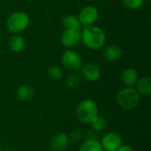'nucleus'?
<instances>
[{"label": "nucleus", "mask_w": 151, "mask_h": 151, "mask_svg": "<svg viewBox=\"0 0 151 151\" xmlns=\"http://www.w3.org/2000/svg\"><path fill=\"white\" fill-rule=\"evenodd\" d=\"M81 41L90 50L101 49L106 41L104 31L95 25L86 27L81 32Z\"/></svg>", "instance_id": "nucleus-1"}, {"label": "nucleus", "mask_w": 151, "mask_h": 151, "mask_svg": "<svg viewBox=\"0 0 151 151\" xmlns=\"http://www.w3.org/2000/svg\"><path fill=\"white\" fill-rule=\"evenodd\" d=\"M118 105L125 111L134 110L141 102V95L133 87H126L116 96Z\"/></svg>", "instance_id": "nucleus-2"}, {"label": "nucleus", "mask_w": 151, "mask_h": 151, "mask_svg": "<svg viewBox=\"0 0 151 151\" xmlns=\"http://www.w3.org/2000/svg\"><path fill=\"white\" fill-rule=\"evenodd\" d=\"M77 119L82 124H90L98 116V107L92 99H84L75 109Z\"/></svg>", "instance_id": "nucleus-3"}, {"label": "nucleus", "mask_w": 151, "mask_h": 151, "mask_svg": "<svg viewBox=\"0 0 151 151\" xmlns=\"http://www.w3.org/2000/svg\"><path fill=\"white\" fill-rule=\"evenodd\" d=\"M30 23L29 16L24 12H12L6 20V28L12 34H19L25 31Z\"/></svg>", "instance_id": "nucleus-4"}, {"label": "nucleus", "mask_w": 151, "mask_h": 151, "mask_svg": "<svg viewBox=\"0 0 151 151\" xmlns=\"http://www.w3.org/2000/svg\"><path fill=\"white\" fill-rule=\"evenodd\" d=\"M63 65L71 72H76L82 66V59L81 56L74 50H65L61 57Z\"/></svg>", "instance_id": "nucleus-5"}, {"label": "nucleus", "mask_w": 151, "mask_h": 151, "mask_svg": "<svg viewBox=\"0 0 151 151\" xmlns=\"http://www.w3.org/2000/svg\"><path fill=\"white\" fill-rule=\"evenodd\" d=\"M81 41V29L65 28L61 35V42L65 47L71 48L78 45Z\"/></svg>", "instance_id": "nucleus-6"}, {"label": "nucleus", "mask_w": 151, "mask_h": 151, "mask_svg": "<svg viewBox=\"0 0 151 151\" xmlns=\"http://www.w3.org/2000/svg\"><path fill=\"white\" fill-rule=\"evenodd\" d=\"M99 18V11L95 6H86L79 13L78 19L81 25L88 27L94 25Z\"/></svg>", "instance_id": "nucleus-7"}, {"label": "nucleus", "mask_w": 151, "mask_h": 151, "mask_svg": "<svg viewBox=\"0 0 151 151\" xmlns=\"http://www.w3.org/2000/svg\"><path fill=\"white\" fill-rule=\"evenodd\" d=\"M100 142L104 151H115L123 143L121 136L115 132L106 133Z\"/></svg>", "instance_id": "nucleus-8"}, {"label": "nucleus", "mask_w": 151, "mask_h": 151, "mask_svg": "<svg viewBox=\"0 0 151 151\" xmlns=\"http://www.w3.org/2000/svg\"><path fill=\"white\" fill-rule=\"evenodd\" d=\"M81 76L90 82H95L101 78L102 70L97 65L88 63L81 67Z\"/></svg>", "instance_id": "nucleus-9"}, {"label": "nucleus", "mask_w": 151, "mask_h": 151, "mask_svg": "<svg viewBox=\"0 0 151 151\" xmlns=\"http://www.w3.org/2000/svg\"><path fill=\"white\" fill-rule=\"evenodd\" d=\"M70 140L68 134L59 133L54 135L50 141V148L54 151H65L69 146Z\"/></svg>", "instance_id": "nucleus-10"}, {"label": "nucleus", "mask_w": 151, "mask_h": 151, "mask_svg": "<svg viewBox=\"0 0 151 151\" xmlns=\"http://www.w3.org/2000/svg\"><path fill=\"white\" fill-rule=\"evenodd\" d=\"M123 54L122 49L116 44H111L107 46L103 51V57L105 60L113 62L119 60Z\"/></svg>", "instance_id": "nucleus-11"}, {"label": "nucleus", "mask_w": 151, "mask_h": 151, "mask_svg": "<svg viewBox=\"0 0 151 151\" xmlns=\"http://www.w3.org/2000/svg\"><path fill=\"white\" fill-rule=\"evenodd\" d=\"M135 86V89L140 95L150 96L151 94V78L150 76H142L138 78Z\"/></svg>", "instance_id": "nucleus-12"}, {"label": "nucleus", "mask_w": 151, "mask_h": 151, "mask_svg": "<svg viewBox=\"0 0 151 151\" xmlns=\"http://www.w3.org/2000/svg\"><path fill=\"white\" fill-rule=\"evenodd\" d=\"M138 78V73L134 68H127L122 73V81L127 87L135 86Z\"/></svg>", "instance_id": "nucleus-13"}, {"label": "nucleus", "mask_w": 151, "mask_h": 151, "mask_svg": "<svg viewBox=\"0 0 151 151\" xmlns=\"http://www.w3.org/2000/svg\"><path fill=\"white\" fill-rule=\"evenodd\" d=\"M35 96V89L29 85H21L17 89V97L23 102L30 101Z\"/></svg>", "instance_id": "nucleus-14"}, {"label": "nucleus", "mask_w": 151, "mask_h": 151, "mask_svg": "<svg viewBox=\"0 0 151 151\" xmlns=\"http://www.w3.org/2000/svg\"><path fill=\"white\" fill-rule=\"evenodd\" d=\"M9 47L10 49L16 53L21 52L25 48V40L22 36L19 35L18 34L13 35L9 39Z\"/></svg>", "instance_id": "nucleus-15"}, {"label": "nucleus", "mask_w": 151, "mask_h": 151, "mask_svg": "<svg viewBox=\"0 0 151 151\" xmlns=\"http://www.w3.org/2000/svg\"><path fill=\"white\" fill-rule=\"evenodd\" d=\"M79 151H104V149L97 139H87L81 145Z\"/></svg>", "instance_id": "nucleus-16"}, {"label": "nucleus", "mask_w": 151, "mask_h": 151, "mask_svg": "<svg viewBox=\"0 0 151 151\" xmlns=\"http://www.w3.org/2000/svg\"><path fill=\"white\" fill-rule=\"evenodd\" d=\"M62 23H63V26L65 27V28L81 29V24L78 17L72 15V14L65 15L62 19Z\"/></svg>", "instance_id": "nucleus-17"}, {"label": "nucleus", "mask_w": 151, "mask_h": 151, "mask_svg": "<svg viewBox=\"0 0 151 151\" xmlns=\"http://www.w3.org/2000/svg\"><path fill=\"white\" fill-rule=\"evenodd\" d=\"M82 81V76L81 73H77V72H73L66 80V83L67 86L71 88H78Z\"/></svg>", "instance_id": "nucleus-18"}, {"label": "nucleus", "mask_w": 151, "mask_h": 151, "mask_svg": "<svg viewBox=\"0 0 151 151\" xmlns=\"http://www.w3.org/2000/svg\"><path fill=\"white\" fill-rule=\"evenodd\" d=\"M91 127H92V129L96 132H101V131H104L106 127H107V121L106 119L102 117V116H97L91 123H90Z\"/></svg>", "instance_id": "nucleus-19"}, {"label": "nucleus", "mask_w": 151, "mask_h": 151, "mask_svg": "<svg viewBox=\"0 0 151 151\" xmlns=\"http://www.w3.org/2000/svg\"><path fill=\"white\" fill-rule=\"evenodd\" d=\"M48 76L53 81H59L63 77V70L58 65H52L47 71Z\"/></svg>", "instance_id": "nucleus-20"}, {"label": "nucleus", "mask_w": 151, "mask_h": 151, "mask_svg": "<svg viewBox=\"0 0 151 151\" xmlns=\"http://www.w3.org/2000/svg\"><path fill=\"white\" fill-rule=\"evenodd\" d=\"M122 2L127 8L131 10H137L142 6L144 0H122Z\"/></svg>", "instance_id": "nucleus-21"}, {"label": "nucleus", "mask_w": 151, "mask_h": 151, "mask_svg": "<svg viewBox=\"0 0 151 151\" xmlns=\"http://www.w3.org/2000/svg\"><path fill=\"white\" fill-rule=\"evenodd\" d=\"M68 136L70 142H80L84 137L83 133L81 130H74Z\"/></svg>", "instance_id": "nucleus-22"}, {"label": "nucleus", "mask_w": 151, "mask_h": 151, "mask_svg": "<svg viewBox=\"0 0 151 151\" xmlns=\"http://www.w3.org/2000/svg\"><path fill=\"white\" fill-rule=\"evenodd\" d=\"M115 151H134V149L130 146V145H127V144H121L117 150Z\"/></svg>", "instance_id": "nucleus-23"}, {"label": "nucleus", "mask_w": 151, "mask_h": 151, "mask_svg": "<svg viewBox=\"0 0 151 151\" xmlns=\"http://www.w3.org/2000/svg\"><path fill=\"white\" fill-rule=\"evenodd\" d=\"M87 139H97V132L94 131L93 129L88 131L87 134Z\"/></svg>", "instance_id": "nucleus-24"}, {"label": "nucleus", "mask_w": 151, "mask_h": 151, "mask_svg": "<svg viewBox=\"0 0 151 151\" xmlns=\"http://www.w3.org/2000/svg\"><path fill=\"white\" fill-rule=\"evenodd\" d=\"M146 1H148V2H150V0H146Z\"/></svg>", "instance_id": "nucleus-25"}, {"label": "nucleus", "mask_w": 151, "mask_h": 151, "mask_svg": "<svg viewBox=\"0 0 151 151\" xmlns=\"http://www.w3.org/2000/svg\"><path fill=\"white\" fill-rule=\"evenodd\" d=\"M90 1H95V0H90Z\"/></svg>", "instance_id": "nucleus-26"}, {"label": "nucleus", "mask_w": 151, "mask_h": 151, "mask_svg": "<svg viewBox=\"0 0 151 151\" xmlns=\"http://www.w3.org/2000/svg\"></svg>", "instance_id": "nucleus-27"}]
</instances>
